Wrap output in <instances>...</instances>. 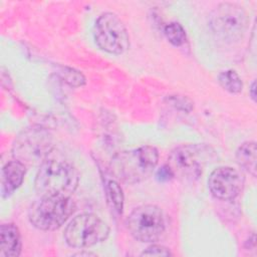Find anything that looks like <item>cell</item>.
<instances>
[{"label":"cell","mask_w":257,"mask_h":257,"mask_svg":"<svg viewBox=\"0 0 257 257\" xmlns=\"http://www.w3.org/2000/svg\"><path fill=\"white\" fill-rule=\"evenodd\" d=\"M64 78L70 85L78 86L84 83L83 75L80 72L75 71L71 68H67V70L64 71Z\"/></svg>","instance_id":"e0dca14e"},{"label":"cell","mask_w":257,"mask_h":257,"mask_svg":"<svg viewBox=\"0 0 257 257\" xmlns=\"http://www.w3.org/2000/svg\"><path fill=\"white\" fill-rule=\"evenodd\" d=\"M105 195L110 208L117 214H121L123 209V194L118 183L114 180H108L105 183Z\"/></svg>","instance_id":"5bb4252c"},{"label":"cell","mask_w":257,"mask_h":257,"mask_svg":"<svg viewBox=\"0 0 257 257\" xmlns=\"http://www.w3.org/2000/svg\"><path fill=\"white\" fill-rule=\"evenodd\" d=\"M209 25L214 35L227 43L239 41L248 26L245 10L235 3H221L211 13Z\"/></svg>","instance_id":"5b68a950"},{"label":"cell","mask_w":257,"mask_h":257,"mask_svg":"<svg viewBox=\"0 0 257 257\" xmlns=\"http://www.w3.org/2000/svg\"><path fill=\"white\" fill-rule=\"evenodd\" d=\"M169 248L162 245H152L142 253V256H171Z\"/></svg>","instance_id":"ac0fdd59"},{"label":"cell","mask_w":257,"mask_h":257,"mask_svg":"<svg viewBox=\"0 0 257 257\" xmlns=\"http://www.w3.org/2000/svg\"><path fill=\"white\" fill-rule=\"evenodd\" d=\"M78 181V172L70 163L61 160H46L39 167L34 187L40 197H70L77 188Z\"/></svg>","instance_id":"6da1fadb"},{"label":"cell","mask_w":257,"mask_h":257,"mask_svg":"<svg viewBox=\"0 0 257 257\" xmlns=\"http://www.w3.org/2000/svg\"><path fill=\"white\" fill-rule=\"evenodd\" d=\"M214 158L215 151L206 144L182 145L171 152L167 165L174 178L182 181H195Z\"/></svg>","instance_id":"3957f363"},{"label":"cell","mask_w":257,"mask_h":257,"mask_svg":"<svg viewBox=\"0 0 257 257\" xmlns=\"http://www.w3.org/2000/svg\"><path fill=\"white\" fill-rule=\"evenodd\" d=\"M250 95H251V97H252V99L253 100H255V81H253L252 82V85H251V87H250Z\"/></svg>","instance_id":"ffe728a7"},{"label":"cell","mask_w":257,"mask_h":257,"mask_svg":"<svg viewBox=\"0 0 257 257\" xmlns=\"http://www.w3.org/2000/svg\"><path fill=\"white\" fill-rule=\"evenodd\" d=\"M220 85L230 93H239L242 90V80L234 70H225L220 72L218 76Z\"/></svg>","instance_id":"9a60e30c"},{"label":"cell","mask_w":257,"mask_h":257,"mask_svg":"<svg viewBox=\"0 0 257 257\" xmlns=\"http://www.w3.org/2000/svg\"><path fill=\"white\" fill-rule=\"evenodd\" d=\"M53 148L52 137L41 126H32L22 131L15 139L12 154L15 160L26 165L42 164Z\"/></svg>","instance_id":"8992f818"},{"label":"cell","mask_w":257,"mask_h":257,"mask_svg":"<svg viewBox=\"0 0 257 257\" xmlns=\"http://www.w3.org/2000/svg\"><path fill=\"white\" fill-rule=\"evenodd\" d=\"M131 235L138 241L151 243L158 241L165 232V216L155 205L139 206L130 214L126 221Z\"/></svg>","instance_id":"ba28073f"},{"label":"cell","mask_w":257,"mask_h":257,"mask_svg":"<svg viewBox=\"0 0 257 257\" xmlns=\"http://www.w3.org/2000/svg\"><path fill=\"white\" fill-rule=\"evenodd\" d=\"M243 184L242 175L231 167L215 169L208 179V188L211 194L223 201L234 200L242 191Z\"/></svg>","instance_id":"30bf717a"},{"label":"cell","mask_w":257,"mask_h":257,"mask_svg":"<svg viewBox=\"0 0 257 257\" xmlns=\"http://www.w3.org/2000/svg\"><path fill=\"white\" fill-rule=\"evenodd\" d=\"M158 161V150L152 146H144L117 153L111 159L110 169L118 180L127 184H136L153 174Z\"/></svg>","instance_id":"7a4b0ae2"},{"label":"cell","mask_w":257,"mask_h":257,"mask_svg":"<svg viewBox=\"0 0 257 257\" xmlns=\"http://www.w3.org/2000/svg\"><path fill=\"white\" fill-rule=\"evenodd\" d=\"M76 209L69 196H43L29 208L28 219L33 227L53 231L61 227Z\"/></svg>","instance_id":"277c9868"},{"label":"cell","mask_w":257,"mask_h":257,"mask_svg":"<svg viewBox=\"0 0 257 257\" xmlns=\"http://www.w3.org/2000/svg\"><path fill=\"white\" fill-rule=\"evenodd\" d=\"M164 33L174 46H181L186 41V32L183 26L178 22H171L165 26Z\"/></svg>","instance_id":"2e32d148"},{"label":"cell","mask_w":257,"mask_h":257,"mask_svg":"<svg viewBox=\"0 0 257 257\" xmlns=\"http://www.w3.org/2000/svg\"><path fill=\"white\" fill-rule=\"evenodd\" d=\"M25 173L26 166L17 160L10 161L3 167L1 174V192L3 197H8L21 186Z\"/></svg>","instance_id":"8fae6325"},{"label":"cell","mask_w":257,"mask_h":257,"mask_svg":"<svg viewBox=\"0 0 257 257\" xmlns=\"http://www.w3.org/2000/svg\"><path fill=\"white\" fill-rule=\"evenodd\" d=\"M109 234L108 225L98 216L83 213L74 217L66 226L64 239L73 248H87L104 241Z\"/></svg>","instance_id":"52a82bcc"},{"label":"cell","mask_w":257,"mask_h":257,"mask_svg":"<svg viewBox=\"0 0 257 257\" xmlns=\"http://www.w3.org/2000/svg\"><path fill=\"white\" fill-rule=\"evenodd\" d=\"M237 163L250 173L256 176V144L255 142H246L242 144L236 152Z\"/></svg>","instance_id":"4fadbf2b"},{"label":"cell","mask_w":257,"mask_h":257,"mask_svg":"<svg viewBox=\"0 0 257 257\" xmlns=\"http://www.w3.org/2000/svg\"><path fill=\"white\" fill-rule=\"evenodd\" d=\"M93 37L98 47L108 53L121 54L130 47L126 27L115 14L110 12H105L96 19Z\"/></svg>","instance_id":"9c48e42d"},{"label":"cell","mask_w":257,"mask_h":257,"mask_svg":"<svg viewBox=\"0 0 257 257\" xmlns=\"http://www.w3.org/2000/svg\"><path fill=\"white\" fill-rule=\"evenodd\" d=\"M173 178H174V175H173V173H172V171H171V169L169 168L168 165L163 166L157 172V179L159 181H163V182L164 181H169Z\"/></svg>","instance_id":"d6986e66"},{"label":"cell","mask_w":257,"mask_h":257,"mask_svg":"<svg viewBox=\"0 0 257 257\" xmlns=\"http://www.w3.org/2000/svg\"><path fill=\"white\" fill-rule=\"evenodd\" d=\"M21 236L13 223H5L0 227V256L17 257L21 253Z\"/></svg>","instance_id":"7c38bea8"}]
</instances>
